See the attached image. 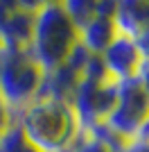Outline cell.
Instances as JSON below:
<instances>
[{"instance_id": "8fae6325", "label": "cell", "mask_w": 149, "mask_h": 152, "mask_svg": "<svg viewBox=\"0 0 149 152\" xmlns=\"http://www.w3.org/2000/svg\"><path fill=\"white\" fill-rule=\"evenodd\" d=\"M63 9H66V14L70 16V20L74 23L77 32H79L95 16V0H66Z\"/></svg>"}, {"instance_id": "d6986e66", "label": "cell", "mask_w": 149, "mask_h": 152, "mask_svg": "<svg viewBox=\"0 0 149 152\" xmlns=\"http://www.w3.org/2000/svg\"><path fill=\"white\" fill-rule=\"evenodd\" d=\"M0 52H2V50H0Z\"/></svg>"}, {"instance_id": "2e32d148", "label": "cell", "mask_w": 149, "mask_h": 152, "mask_svg": "<svg viewBox=\"0 0 149 152\" xmlns=\"http://www.w3.org/2000/svg\"><path fill=\"white\" fill-rule=\"evenodd\" d=\"M120 152H147V145H145V143H138V141H131V143H127Z\"/></svg>"}, {"instance_id": "3957f363", "label": "cell", "mask_w": 149, "mask_h": 152, "mask_svg": "<svg viewBox=\"0 0 149 152\" xmlns=\"http://www.w3.org/2000/svg\"><path fill=\"white\" fill-rule=\"evenodd\" d=\"M43 82V70L30 57L27 50H5L0 52V98L18 114L32 100H36Z\"/></svg>"}, {"instance_id": "277c9868", "label": "cell", "mask_w": 149, "mask_h": 152, "mask_svg": "<svg viewBox=\"0 0 149 152\" xmlns=\"http://www.w3.org/2000/svg\"><path fill=\"white\" fill-rule=\"evenodd\" d=\"M115 84H118L115 104H113L111 114L106 116L104 123L122 141L131 143V141H136L142 125L149 121V98L142 91V86L138 84L136 77L124 80V82H115Z\"/></svg>"}, {"instance_id": "e0dca14e", "label": "cell", "mask_w": 149, "mask_h": 152, "mask_svg": "<svg viewBox=\"0 0 149 152\" xmlns=\"http://www.w3.org/2000/svg\"><path fill=\"white\" fill-rule=\"evenodd\" d=\"M145 145H147V152H149V141H147V143H145Z\"/></svg>"}, {"instance_id": "7c38bea8", "label": "cell", "mask_w": 149, "mask_h": 152, "mask_svg": "<svg viewBox=\"0 0 149 152\" xmlns=\"http://www.w3.org/2000/svg\"><path fill=\"white\" fill-rule=\"evenodd\" d=\"M68 152H111V150H106L102 143H97L95 139H90L88 134L79 132V136H77V141L72 143V148H70Z\"/></svg>"}, {"instance_id": "ba28073f", "label": "cell", "mask_w": 149, "mask_h": 152, "mask_svg": "<svg viewBox=\"0 0 149 152\" xmlns=\"http://www.w3.org/2000/svg\"><path fill=\"white\" fill-rule=\"evenodd\" d=\"M79 73H74L70 66H59L54 70L43 73V82L38 89L36 98H50V100H61V102H70L77 84H79Z\"/></svg>"}, {"instance_id": "52a82bcc", "label": "cell", "mask_w": 149, "mask_h": 152, "mask_svg": "<svg viewBox=\"0 0 149 152\" xmlns=\"http://www.w3.org/2000/svg\"><path fill=\"white\" fill-rule=\"evenodd\" d=\"M113 23L118 34L136 39L138 32L149 25V0H120L115 5Z\"/></svg>"}, {"instance_id": "5bb4252c", "label": "cell", "mask_w": 149, "mask_h": 152, "mask_svg": "<svg viewBox=\"0 0 149 152\" xmlns=\"http://www.w3.org/2000/svg\"><path fill=\"white\" fill-rule=\"evenodd\" d=\"M136 45H138V50H140V55H142V59L149 61V25L136 34Z\"/></svg>"}, {"instance_id": "5b68a950", "label": "cell", "mask_w": 149, "mask_h": 152, "mask_svg": "<svg viewBox=\"0 0 149 152\" xmlns=\"http://www.w3.org/2000/svg\"><path fill=\"white\" fill-rule=\"evenodd\" d=\"M115 91H118V84L111 80L79 77V84L68 104L74 111V118L79 123L81 132L106 121V116L111 114L115 104Z\"/></svg>"}, {"instance_id": "8992f818", "label": "cell", "mask_w": 149, "mask_h": 152, "mask_svg": "<svg viewBox=\"0 0 149 152\" xmlns=\"http://www.w3.org/2000/svg\"><path fill=\"white\" fill-rule=\"evenodd\" d=\"M99 59L111 82H124V80L136 77L142 64V55L136 45V39L124 37V34H115V39L104 48Z\"/></svg>"}, {"instance_id": "7a4b0ae2", "label": "cell", "mask_w": 149, "mask_h": 152, "mask_svg": "<svg viewBox=\"0 0 149 152\" xmlns=\"http://www.w3.org/2000/svg\"><path fill=\"white\" fill-rule=\"evenodd\" d=\"M79 41V32L63 9V2L48 0L38 2L34 12V25L27 52L38 64V68L48 73L66 64L68 55Z\"/></svg>"}, {"instance_id": "ac0fdd59", "label": "cell", "mask_w": 149, "mask_h": 152, "mask_svg": "<svg viewBox=\"0 0 149 152\" xmlns=\"http://www.w3.org/2000/svg\"><path fill=\"white\" fill-rule=\"evenodd\" d=\"M0 50H2V43H0Z\"/></svg>"}, {"instance_id": "9a60e30c", "label": "cell", "mask_w": 149, "mask_h": 152, "mask_svg": "<svg viewBox=\"0 0 149 152\" xmlns=\"http://www.w3.org/2000/svg\"><path fill=\"white\" fill-rule=\"evenodd\" d=\"M136 80H138V84L142 86V91L149 98V61L147 59H142V64H140V68H138V73H136Z\"/></svg>"}, {"instance_id": "4fadbf2b", "label": "cell", "mask_w": 149, "mask_h": 152, "mask_svg": "<svg viewBox=\"0 0 149 152\" xmlns=\"http://www.w3.org/2000/svg\"><path fill=\"white\" fill-rule=\"evenodd\" d=\"M14 123V114H12V109L5 104V100L0 98V136L9 129V125Z\"/></svg>"}, {"instance_id": "6da1fadb", "label": "cell", "mask_w": 149, "mask_h": 152, "mask_svg": "<svg viewBox=\"0 0 149 152\" xmlns=\"http://www.w3.org/2000/svg\"><path fill=\"white\" fill-rule=\"evenodd\" d=\"M25 139L38 152H68L79 136V123L68 102L36 98L14 114Z\"/></svg>"}, {"instance_id": "9c48e42d", "label": "cell", "mask_w": 149, "mask_h": 152, "mask_svg": "<svg viewBox=\"0 0 149 152\" xmlns=\"http://www.w3.org/2000/svg\"><path fill=\"white\" fill-rule=\"evenodd\" d=\"M118 30L113 23V16H102L95 14L86 25L79 30V43L86 48L90 55H102L104 48L115 39Z\"/></svg>"}, {"instance_id": "30bf717a", "label": "cell", "mask_w": 149, "mask_h": 152, "mask_svg": "<svg viewBox=\"0 0 149 152\" xmlns=\"http://www.w3.org/2000/svg\"><path fill=\"white\" fill-rule=\"evenodd\" d=\"M0 152H38V150L25 139V134L20 132L18 123L14 121L9 125V129L0 136Z\"/></svg>"}]
</instances>
